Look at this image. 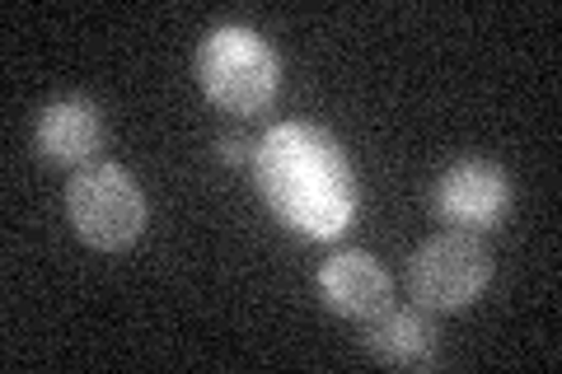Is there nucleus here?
Returning a JSON list of instances; mask_svg holds the SVG:
<instances>
[{"label":"nucleus","mask_w":562,"mask_h":374,"mask_svg":"<svg viewBox=\"0 0 562 374\" xmlns=\"http://www.w3.org/2000/svg\"><path fill=\"white\" fill-rule=\"evenodd\" d=\"M38 155L47 165H66V169H85L94 165L103 150V113L90 99H57L47 103L38 117Z\"/></svg>","instance_id":"obj_7"},{"label":"nucleus","mask_w":562,"mask_h":374,"mask_svg":"<svg viewBox=\"0 0 562 374\" xmlns=\"http://www.w3.org/2000/svg\"><path fill=\"white\" fill-rule=\"evenodd\" d=\"M66 220L76 225V235L90 248H99V253H122V248H132L146 235L150 206L127 169L109 165V159H94V165L70 173Z\"/></svg>","instance_id":"obj_3"},{"label":"nucleus","mask_w":562,"mask_h":374,"mask_svg":"<svg viewBox=\"0 0 562 374\" xmlns=\"http://www.w3.org/2000/svg\"><path fill=\"white\" fill-rule=\"evenodd\" d=\"M216 155H221V165L244 169V165H254V155H258V140H249L244 132H225V136H216Z\"/></svg>","instance_id":"obj_9"},{"label":"nucleus","mask_w":562,"mask_h":374,"mask_svg":"<svg viewBox=\"0 0 562 374\" xmlns=\"http://www.w3.org/2000/svg\"><path fill=\"white\" fill-rule=\"evenodd\" d=\"M258 192L272 216L305 239H338L357 216V173L314 122H281L258 140Z\"/></svg>","instance_id":"obj_1"},{"label":"nucleus","mask_w":562,"mask_h":374,"mask_svg":"<svg viewBox=\"0 0 562 374\" xmlns=\"http://www.w3.org/2000/svg\"><path fill=\"white\" fill-rule=\"evenodd\" d=\"M198 84L206 103H216L231 117H254L277 99L281 89V57L244 24L211 29L198 47Z\"/></svg>","instance_id":"obj_2"},{"label":"nucleus","mask_w":562,"mask_h":374,"mask_svg":"<svg viewBox=\"0 0 562 374\" xmlns=\"http://www.w3.org/2000/svg\"><path fill=\"white\" fill-rule=\"evenodd\" d=\"M492 281V253L479 235L464 229H441L427 243H417L408 258V295L427 314H454L469 309Z\"/></svg>","instance_id":"obj_4"},{"label":"nucleus","mask_w":562,"mask_h":374,"mask_svg":"<svg viewBox=\"0 0 562 374\" xmlns=\"http://www.w3.org/2000/svg\"><path fill=\"white\" fill-rule=\"evenodd\" d=\"M512 178L492 159H460L450 165L431 188V211L436 220L450 229H464V235H483V229H497L512 211Z\"/></svg>","instance_id":"obj_5"},{"label":"nucleus","mask_w":562,"mask_h":374,"mask_svg":"<svg viewBox=\"0 0 562 374\" xmlns=\"http://www.w3.org/2000/svg\"><path fill=\"white\" fill-rule=\"evenodd\" d=\"M319 299L338 314V318H357V324H366V318H375L394 305V281L390 272L371 258L361 253V248H347V253H333L324 267H319Z\"/></svg>","instance_id":"obj_6"},{"label":"nucleus","mask_w":562,"mask_h":374,"mask_svg":"<svg viewBox=\"0 0 562 374\" xmlns=\"http://www.w3.org/2000/svg\"><path fill=\"white\" fill-rule=\"evenodd\" d=\"M441 332L427 318V309H384L375 318H366V351L375 361L394 365V370H431L441 355Z\"/></svg>","instance_id":"obj_8"}]
</instances>
